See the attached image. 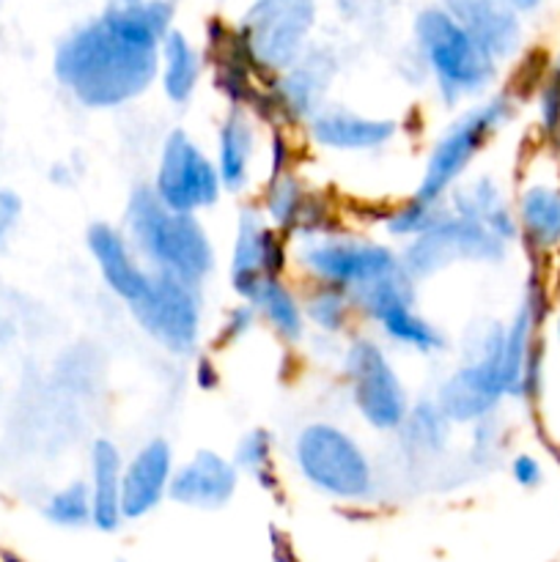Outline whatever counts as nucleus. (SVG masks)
<instances>
[{"label":"nucleus","mask_w":560,"mask_h":562,"mask_svg":"<svg viewBox=\"0 0 560 562\" xmlns=\"http://www.w3.org/2000/svg\"><path fill=\"white\" fill-rule=\"evenodd\" d=\"M307 135L318 148L333 154H368L379 151L399 135V121L362 115L357 110L324 104L311 121Z\"/></svg>","instance_id":"nucleus-19"},{"label":"nucleus","mask_w":560,"mask_h":562,"mask_svg":"<svg viewBox=\"0 0 560 562\" xmlns=\"http://www.w3.org/2000/svg\"><path fill=\"white\" fill-rule=\"evenodd\" d=\"M110 3H132V0H110Z\"/></svg>","instance_id":"nucleus-40"},{"label":"nucleus","mask_w":560,"mask_h":562,"mask_svg":"<svg viewBox=\"0 0 560 562\" xmlns=\"http://www.w3.org/2000/svg\"><path fill=\"white\" fill-rule=\"evenodd\" d=\"M253 307L258 311V318L278 335L285 344H300L305 338L307 318L302 311V300L285 285L283 278H272L256 289L250 296Z\"/></svg>","instance_id":"nucleus-26"},{"label":"nucleus","mask_w":560,"mask_h":562,"mask_svg":"<svg viewBox=\"0 0 560 562\" xmlns=\"http://www.w3.org/2000/svg\"><path fill=\"white\" fill-rule=\"evenodd\" d=\"M261 322L258 318V311L247 300H242L239 305L231 307L228 316H225L223 329H220V344H236V340L245 338L256 324Z\"/></svg>","instance_id":"nucleus-33"},{"label":"nucleus","mask_w":560,"mask_h":562,"mask_svg":"<svg viewBox=\"0 0 560 562\" xmlns=\"http://www.w3.org/2000/svg\"><path fill=\"white\" fill-rule=\"evenodd\" d=\"M302 311H305L307 324L318 329V333L338 335L344 333L346 324H349L355 305H351L349 294H344L340 289L327 283H316L307 291L305 302H302Z\"/></svg>","instance_id":"nucleus-30"},{"label":"nucleus","mask_w":560,"mask_h":562,"mask_svg":"<svg viewBox=\"0 0 560 562\" xmlns=\"http://www.w3.org/2000/svg\"><path fill=\"white\" fill-rule=\"evenodd\" d=\"M294 261L305 269L307 278H313V283L335 285L349 294V300H357L373 285L406 272L401 252H395L393 247L338 231L300 239Z\"/></svg>","instance_id":"nucleus-6"},{"label":"nucleus","mask_w":560,"mask_h":562,"mask_svg":"<svg viewBox=\"0 0 560 562\" xmlns=\"http://www.w3.org/2000/svg\"><path fill=\"white\" fill-rule=\"evenodd\" d=\"M121 231L130 239L132 250L154 272L203 289L217 267V250L201 217L168 209L154 195L152 184H141L130 192Z\"/></svg>","instance_id":"nucleus-2"},{"label":"nucleus","mask_w":560,"mask_h":562,"mask_svg":"<svg viewBox=\"0 0 560 562\" xmlns=\"http://www.w3.org/2000/svg\"><path fill=\"white\" fill-rule=\"evenodd\" d=\"M555 335H558V346H560V311H558V318H555Z\"/></svg>","instance_id":"nucleus-39"},{"label":"nucleus","mask_w":560,"mask_h":562,"mask_svg":"<svg viewBox=\"0 0 560 562\" xmlns=\"http://www.w3.org/2000/svg\"><path fill=\"white\" fill-rule=\"evenodd\" d=\"M516 223L519 236L533 250H555L560 247V187L538 184L525 187L516 203Z\"/></svg>","instance_id":"nucleus-25"},{"label":"nucleus","mask_w":560,"mask_h":562,"mask_svg":"<svg viewBox=\"0 0 560 562\" xmlns=\"http://www.w3.org/2000/svg\"><path fill=\"white\" fill-rule=\"evenodd\" d=\"M256 119L250 110L231 108L217 130V170L223 179V190L228 195H242L250 184L253 159H256Z\"/></svg>","instance_id":"nucleus-22"},{"label":"nucleus","mask_w":560,"mask_h":562,"mask_svg":"<svg viewBox=\"0 0 560 562\" xmlns=\"http://www.w3.org/2000/svg\"><path fill=\"white\" fill-rule=\"evenodd\" d=\"M508 472L516 486L527 488V492H533V488H538L544 483V464L533 453H516L511 459Z\"/></svg>","instance_id":"nucleus-34"},{"label":"nucleus","mask_w":560,"mask_h":562,"mask_svg":"<svg viewBox=\"0 0 560 562\" xmlns=\"http://www.w3.org/2000/svg\"><path fill=\"white\" fill-rule=\"evenodd\" d=\"M514 110L516 104L508 93H494L450 121L443 135L434 140L412 195L426 203H445L450 190L464 181L467 170L481 157L489 140L514 119Z\"/></svg>","instance_id":"nucleus-5"},{"label":"nucleus","mask_w":560,"mask_h":562,"mask_svg":"<svg viewBox=\"0 0 560 562\" xmlns=\"http://www.w3.org/2000/svg\"><path fill=\"white\" fill-rule=\"evenodd\" d=\"M121 477H124V453L113 439L102 437L91 445V505L93 530L113 536L124 525L121 516Z\"/></svg>","instance_id":"nucleus-23"},{"label":"nucleus","mask_w":560,"mask_h":562,"mask_svg":"<svg viewBox=\"0 0 560 562\" xmlns=\"http://www.w3.org/2000/svg\"><path fill=\"white\" fill-rule=\"evenodd\" d=\"M296 472L313 492L338 503H366L377 492V472L366 448L335 423H307L291 442Z\"/></svg>","instance_id":"nucleus-4"},{"label":"nucleus","mask_w":560,"mask_h":562,"mask_svg":"<svg viewBox=\"0 0 560 562\" xmlns=\"http://www.w3.org/2000/svg\"><path fill=\"white\" fill-rule=\"evenodd\" d=\"M357 313L377 324L390 344L410 349L415 355H437L448 346L443 329L428 322L415 305V280L410 274H399L371 291L351 300Z\"/></svg>","instance_id":"nucleus-13"},{"label":"nucleus","mask_w":560,"mask_h":562,"mask_svg":"<svg viewBox=\"0 0 560 562\" xmlns=\"http://www.w3.org/2000/svg\"><path fill=\"white\" fill-rule=\"evenodd\" d=\"M505 3H511L522 14V11H536L544 0H505Z\"/></svg>","instance_id":"nucleus-38"},{"label":"nucleus","mask_w":560,"mask_h":562,"mask_svg":"<svg viewBox=\"0 0 560 562\" xmlns=\"http://www.w3.org/2000/svg\"><path fill=\"white\" fill-rule=\"evenodd\" d=\"M443 209L445 203H426V201H417L415 195H410L404 203H399V206H393L388 214H384L382 225L390 236L410 241L412 236L426 231L428 225L443 214Z\"/></svg>","instance_id":"nucleus-31"},{"label":"nucleus","mask_w":560,"mask_h":562,"mask_svg":"<svg viewBox=\"0 0 560 562\" xmlns=\"http://www.w3.org/2000/svg\"><path fill=\"white\" fill-rule=\"evenodd\" d=\"M437 404L453 426H475L494 417L508 398L505 371V324L489 322L467 349L464 362L445 376L437 390Z\"/></svg>","instance_id":"nucleus-7"},{"label":"nucleus","mask_w":560,"mask_h":562,"mask_svg":"<svg viewBox=\"0 0 560 562\" xmlns=\"http://www.w3.org/2000/svg\"><path fill=\"white\" fill-rule=\"evenodd\" d=\"M313 25V0H253L236 33L258 75L272 80L307 53Z\"/></svg>","instance_id":"nucleus-8"},{"label":"nucleus","mask_w":560,"mask_h":562,"mask_svg":"<svg viewBox=\"0 0 560 562\" xmlns=\"http://www.w3.org/2000/svg\"><path fill=\"white\" fill-rule=\"evenodd\" d=\"M173 472L176 456L168 439L154 437L143 442L130 456V461H124V477H121V516H124V521H141L152 516L168 499Z\"/></svg>","instance_id":"nucleus-17"},{"label":"nucleus","mask_w":560,"mask_h":562,"mask_svg":"<svg viewBox=\"0 0 560 562\" xmlns=\"http://www.w3.org/2000/svg\"><path fill=\"white\" fill-rule=\"evenodd\" d=\"M170 27V0L110 3L60 38L53 55L55 80L88 110L124 108L157 82L159 44Z\"/></svg>","instance_id":"nucleus-1"},{"label":"nucleus","mask_w":560,"mask_h":562,"mask_svg":"<svg viewBox=\"0 0 560 562\" xmlns=\"http://www.w3.org/2000/svg\"><path fill=\"white\" fill-rule=\"evenodd\" d=\"M445 206L450 212L470 217L475 223L486 225L492 234L500 239L514 245L519 239V223H516V212L511 209L508 198H505L503 187L492 179V176H478V179L459 181L445 198Z\"/></svg>","instance_id":"nucleus-21"},{"label":"nucleus","mask_w":560,"mask_h":562,"mask_svg":"<svg viewBox=\"0 0 560 562\" xmlns=\"http://www.w3.org/2000/svg\"><path fill=\"white\" fill-rule=\"evenodd\" d=\"M415 44L448 108L481 97L497 80V60L443 5H428L417 14Z\"/></svg>","instance_id":"nucleus-3"},{"label":"nucleus","mask_w":560,"mask_h":562,"mask_svg":"<svg viewBox=\"0 0 560 562\" xmlns=\"http://www.w3.org/2000/svg\"><path fill=\"white\" fill-rule=\"evenodd\" d=\"M555 453H558V461H560V442H558V448H555Z\"/></svg>","instance_id":"nucleus-41"},{"label":"nucleus","mask_w":560,"mask_h":562,"mask_svg":"<svg viewBox=\"0 0 560 562\" xmlns=\"http://www.w3.org/2000/svg\"><path fill=\"white\" fill-rule=\"evenodd\" d=\"M86 247L91 252L93 263L99 269V278L110 289V294L124 302L126 311L143 296V291L152 283L154 269L141 261L132 250L124 231L110 223H91L86 231Z\"/></svg>","instance_id":"nucleus-18"},{"label":"nucleus","mask_w":560,"mask_h":562,"mask_svg":"<svg viewBox=\"0 0 560 562\" xmlns=\"http://www.w3.org/2000/svg\"><path fill=\"white\" fill-rule=\"evenodd\" d=\"M44 519L60 530H82L91 527L93 505H91V486L88 481H71L53 492L44 503Z\"/></svg>","instance_id":"nucleus-29"},{"label":"nucleus","mask_w":560,"mask_h":562,"mask_svg":"<svg viewBox=\"0 0 560 562\" xmlns=\"http://www.w3.org/2000/svg\"><path fill=\"white\" fill-rule=\"evenodd\" d=\"M203 75V58L195 44L181 31L170 27L168 36L159 44V71L157 82L163 97L176 108H184L198 91Z\"/></svg>","instance_id":"nucleus-24"},{"label":"nucleus","mask_w":560,"mask_h":562,"mask_svg":"<svg viewBox=\"0 0 560 562\" xmlns=\"http://www.w3.org/2000/svg\"><path fill=\"white\" fill-rule=\"evenodd\" d=\"M22 217V198L14 190H3L0 187V247L9 241L11 231L16 228Z\"/></svg>","instance_id":"nucleus-35"},{"label":"nucleus","mask_w":560,"mask_h":562,"mask_svg":"<svg viewBox=\"0 0 560 562\" xmlns=\"http://www.w3.org/2000/svg\"><path fill=\"white\" fill-rule=\"evenodd\" d=\"M242 472L217 450H195L184 464H176L168 499L190 510H223L239 492Z\"/></svg>","instance_id":"nucleus-16"},{"label":"nucleus","mask_w":560,"mask_h":562,"mask_svg":"<svg viewBox=\"0 0 560 562\" xmlns=\"http://www.w3.org/2000/svg\"><path fill=\"white\" fill-rule=\"evenodd\" d=\"M333 75V58L322 49H307L296 64L267 82L256 115L267 121H283V124H296V121L307 124L324 108Z\"/></svg>","instance_id":"nucleus-15"},{"label":"nucleus","mask_w":560,"mask_h":562,"mask_svg":"<svg viewBox=\"0 0 560 562\" xmlns=\"http://www.w3.org/2000/svg\"><path fill=\"white\" fill-rule=\"evenodd\" d=\"M443 9L492 55L508 60L522 47L519 11L505 0H443Z\"/></svg>","instance_id":"nucleus-20"},{"label":"nucleus","mask_w":560,"mask_h":562,"mask_svg":"<svg viewBox=\"0 0 560 562\" xmlns=\"http://www.w3.org/2000/svg\"><path fill=\"white\" fill-rule=\"evenodd\" d=\"M152 190L165 206L184 214H201L217 206L225 192L217 162L184 130L163 137Z\"/></svg>","instance_id":"nucleus-12"},{"label":"nucleus","mask_w":560,"mask_h":562,"mask_svg":"<svg viewBox=\"0 0 560 562\" xmlns=\"http://www.w3.org/2000/svg\"><path fill=\"white\" fill-rule=\"evenodd\" d=\"M231 461L242 475H250L264 492H278L280 477L275 470V439L267 428H253L236 442Z\"/></svg>","instance_id":"nucleus-28"},{"label":"nucleus","mask_w":560,"mask_h":562,"mask_svg":"<svg viewBox=\"0 0 560 562\" xmlns=\"http://www.w3.org/2000/svg\"><path fill=\"white\" fill-rule=\"evenodd\" d=\"M450 426H453V423L445 417L437 398H423L410 406L406 420L401 423L399 434L406 453L421 456V459H434V456L443 453L445 445H448Z\"/></svg>","instance_id":"nucleus-27"},{"label":"nucleus","mask_w":560,"mask_h":562,"mask_svg":"<svg viewBox=\"0 0 560 562\" xmlns=\"http://www.w3.org/2000/svg\"><path fill=\"white\" fill-rule=\"evenodd\" d=\"M192 382H195V387L203 390V393H212V390H217L220 373H217V366H214L212 357H206V355L195 357V371H192Z\"/></svg>","instance_id":"nucleus-37"},{"label":"nucleus","mask_w":560,"mask_h":562,"mask_svg":"<svg viewBox=\"0 0 560 562\" xmlns=\"http://www.w3.org/2000/svg\"><path fill=\"white\" fill-rule=\"evenodd\" d=\"M285 252L283 236L269 225L258 209H242L236 217L234 245H231L228 283L239 300H250L261 283L272 278H283Z\"/></svg>","instance_id":"nucleus-14"},{"label":"nucleus","mask_w":560,"mask_h":562,"mask_svg":"<svg viewBox=\"0 0 560 562\" xmlns=\"http://www.w3.org/2000/svg\"><path fill=\"white\" fill-rule=\"evenodd\" d=\"M130 313L137 327L168 355L192 357L198 351L203 333L201 285L154 272L152 283Z\"/></svg>","instance_id":"nucleus-11"},{"label":"nucleus","mask_w":560,"mask_h":562,"mask_svg":"<svg viewBox=\"0 0 560 562\" xmlns=\"http://www.w3.org/2000/svg\"><path fill=\"white\" fill-rule=\"evenodd\" d=\"M511 245L483 223L443 209L437 220L406 241L401 261L415 283L445 272L453 263H503Z\"/></svg>","instance_id":"nucleus-9"},{"label":"nucleus","mask_w":560,"mask_h":562,"mask_svg":"<svg viewBox=\"0 0 560 562\" xmlns=\"http://www.w3.org/2000/svg\"><path fill=\"white\" fill-rule=\"evenodd\" d=\"M538 119L549 137L560 135V69H555L538 91Z\"/></svg>","instance_id":"nucleus-32"},{"label":"nucleus","mask_w":560,"mask_h":562,"mask_svg":"<svg viewBox=\"0 0 560 562\" xmlns=\"http://www.w3.org/2000/svg\"><path fill=\"white\" fill-rule=\"evenodd\" d=\"M344 376L360 420L379 434L399 431L412 404L384 346L371 338L351 340L344 351Z\"/></svg>","instance_id":"nucleus-10"},{"label":"nucleus","mask_w":560,"mask_h":562,"mask_svg":"<svg viewBox=\"0 0 560 562\" xmlns=\"http://www.w3.org/2000/svg\"><path fill=\"white\" fill-rule=\"evenodd\" d=\"M291 170V148L280 132H275L272 143H269V176L289 173Z\"/></svg>","instance_id":"nucleus-36"}]
</instances>
